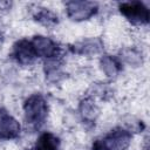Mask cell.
Instances as JSON below:
<instances>
[{
  "label": "cell",
  "instance_id": "cell-2",
  "mask_svg": "<svg viewBox=\"0 0 150 150\" xmlns=\"http://www.w3.org/2000/svg\"><path fill=\"white\" fill-rule=\"evenodd\" d=\"M132 142V134L118 127L108 132L101 141L93 144V150H127Z\"/></svg>",
  "mask_w": 150,
  "mask_h": 150
},
{
  "label": "cell",
  "instance_id": "cell-13",
  "mask_svg": "<svg viewBox=\"0 0 150 150\" xmlns=\"http://www.w3.org/2000/svg\"><path fill=\"white\" fill-rule=\"evenodd\" d=\"M61 141L53 132H43L35 142L34 150H59Z\"/></svg>",
  "mask_w": 150,
  "mask_h": 150
},
{
  "label": "cell",
  "instance_id": "cell-12",
  "mask_svg": "<svg viewBox=\"0 0 150 150\" xmlns=\"http://www.w3.org/2000/svg\"><path fill=\"white\" fill-rule=\"evenodd\" d=\"M33 18L36 22L48 28L55 27L59 22L57 14L53 12L50 8H46V7H35L33 9Z\"/></svg>",
  "mask_w": 150,
  "mask_h": 150
},
{
  "label": "cell",
  "instance_id": "cell-8",
  "mask_svg": "<svg viewBox=\"0 0 150 150\" xmlns=\"http://www.w3.org/2000/svg\"><path fill=\"white\" fill-rule=\"evenodd\" d=\"M20 132L21 125L19 121L6 110H0V138L11 141L19 137Z\"/></svg>",
  "mask_w": 150,
  "mask_h": 150
},
{
  "label": "cell",
  "instance_id": "cell-4",
  "mask_svg": "<svg viewBox=\"0 0 150 150\" xmlns=\"http://www.w3.org/2000/svg\"><path fill=\"white\" fill-rule=\"evenodd\" d=\"M64 7L67 16L75 22L89 20L98 11L97 4L91 1H68Z\"/></svg>",
  "mask_w": 150,
  "mask_h": 150
},
{
  "label": "cell",
  "instance_id": "cell-1",
  "mask_svg": "<svg viewBox=\"0 0 150 150\" xmlns=\"http://www.w3.org/2000/svg\"><path fill=\"white\" fill-rule=\"evenodd\" d=\"M23 116L26 123L33 128H40L48 117V103L43 95L32 94L29 95L22 105Z\"/></svg>",
  "mask_w": 150,
  "mask_h": 150
},
{
  "label": "cell",
  "instance_id": "cell-11",
  "mask_svg": "<svg viewBox=\"0 0 150 150\" xmlns=\"http://www.w3.org/2000/svg\"><path fill=\"white\" fill-rule=\"evenodd\" d=\"M98 67L101 71L109 79H115L122 70L121 61L112 55H102L98 60Z\"/></svg>",
  "mask_w": 150,
  "mask_h": 150
},
{
  "label": "cell",
  "instance_id": "cell-6",
  "mask_svg": "<svg viewBox=\"0 0 150 150\" xmlns=\"http://www.w3.org/2000/svg\"><path fill=\"white\" fill-rule=\"evenodd\" d=\"M104 49V43L103 40L98 36H89L87 39H83L76 43L73 45L71 50L74 54L77 56H83V57H90L95 56Z\"/></svg>",
  "mask_w": 150,
  "mask_h": 150
},
{
  "label": "cell",
  "instance_id": "cell-9",
  "mask_svg": "<svg viewBox=\"0 0 150 150\" xmlns=\"http://www.w3.org/2000/svg\"><path fill=\"white\" fill-rule=\"evenodd\" d=\"M79 114L81 115L83 121H86L88 123H93L98 118L101 110H100V107L97 105L95 98L88 96L80 101Z\"/></svg>",
  "mask_w": 150,
  "mask_h": 150
},
{
  "label": "cell",
  "instance_id": "cell-5",
  "mask_svg": "<svg viewBox=\"0 0 150 150\" xmlns=\"http://www.w3.org/2000/svg\"><path fill=\"white\" fill-rule=\"evenodd\" d=\"M32 45H33L36 56L45 57L47 60L57 56L60 53L59 43L52 38L46 36V35H41V34L34 35L32 39Z\"/></svg>",
  "mask_w": 150,
  "mask_h": 150
},
{
  "label": "cell",
  "instance_id": "cell-7",
  "mask_svg": "<svg viewBox=\"0 0 150 150\" xmlns=\"http://www.w3.org/2000/svg\"><path fill=\"white\" fill-rule=\"evenodd\" d=\"M12 57L21 66H30L36 57L32 41L27 39H20L13 45Z\"/></svg>",
  "mask_w": 150,
  "mask_h": 150
},
{
  "label": "cell",
  "instance_id": "cell-3",
  "mask_svg": "<svg viewBox=\"0 0 150 150\" xmlns=\"http://www.w3.org/2000/svg\"><path fill=\"white\" fill-rule=\"evenodd\" d=\"M118 11L134 26H143L149 22V8L141 1L118 4Z\"/></svg>",
  "mask_w": 150,
  "mask_h": 150
},
{
  "label": "cell",
  "instance_id": "cell-10",
  "mask_svg": "<svg viewBox=\"0 0 150 150\" xmlns=\"http://www.w3.org/2000/svg\"><path fill=\"white\" fill-rule=\"evenodd\" d=\"M120 57L121 63H125L131 68H138L142 67L144 62V56L141 49L134 47V46H125L121 48L120 50Z\"/></svg>",
  "mask_w": 150,
  "mask_h": 150
}]
</instances>
